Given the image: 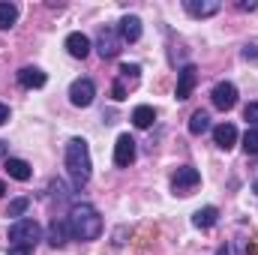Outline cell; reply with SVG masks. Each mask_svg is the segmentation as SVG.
<instances>
[{"label":"cell","mask_w":258,"mask_h":255,"mask_svg":"<svg viewBox=\"0 0 258 255\" xmlns=\"http://www.w3.org/2000/svg\"><path fill=\"white\" fill-rule=\"evenodd\" d=\"M93 96H96V84H93L90 78H75V81L69 84V102H72L75 108H87V105L93 102Z\"/></svg>","instance_id":"cell-4"},{"label":"cell","mask_w":258,"mask_h":255,"mask_svg":"<svg viewBox=\"0 0 258 255\" xmlns=\"http://www.w3.org/2000/svg\"><path fill=\"white\" fill-rule=\"evenodd\" d=\"M111 96H114L117 102H120V99H126V87H123L120 81H114V87H111Z\"/></svg>","instance_id":"cell-25"},{"label":"cell","mask_w":258,"mask_h":255,"mask_svg":"<svg viewBox=\"0 0 258 255\" xmlns=\"http://www.w3.org/2000/svg\"><path fill=\"white\" fill-rule=\"evenodd\" d=\"M210 99H213V105H216L219 111H231V108L237 105V87H234L231 81H219V84L213 87Z\"/></svg>","instance_id":"cell-6"},{"label":"cell","mask_w":258,"mask_h":255,"mask_svg":"<svg viewBox=\"0 0 258 255\" xmlns=\"http://www.w3.org/2000/svg\"><path fill=\"white\" fill-rule=\"evenodd\" d=\"M18 84L21 87H42L45 84V72L39 66H21L18 69Z\"/></svg>","instance_id":"cell-14"},{"label":"cell","mask_w":258,"mask_h":255,"mask_svg":"<svg viewBox=\"0 0 258 255\" xmlns=\"http://www.w3.org/2000/svg\"><path fill=\"white\" fill-rule=\"evenodd\" d=\"M243 120L252 129H258V102H249V105L243 108Z\"/></svg>","instance_id":"cell-24"},{"label":"cell","mask_w":258,"mask_h":255,"mask_svg":"<svg viewBox=\"0 0 258 255\" xmlns=\"http://www.w3.org/2000/svg\"><path fill=\"white\" fill-rule=\"evenodd\" d=\"M138 72H141V66H138V63H123V66H120L117 81H120L123 87H126V81H129V84H135V81H138Z\"/></svg>","instance_id":"cell-21"},{"label":"cell","mask_w":258,"mask_h":255,"mask_svg":"<svg viewBox=\"0 0 258 255\" xmlns=\"http://www.w3.org/2000/svg\"><path fill=\"white\" fill-rule=\"evenodd\" d=\"M183 6H186V12H189L192 18H210V15H216V12L222 9L219 0H186Z\"/></svg>","instance_id":"cell-10"},{"label":"cell","mask_w":258,"mask_h":255,"mask_svg":"<svg viewBox=\"0 0 258 255\" xmlns=\"http://www.w3.org/2000/svg\"><path fill=\"white\" fill-rule=\"evenodd\" d=\"M6 153H9V144H6V141H3V138H0V159H3V156H6ZM6 159H9V156H6Z\"/></svg>","instance_id":"cell-29"},{"label":"cell","mask_w":258,"mask_h":255,"mask_svg":"<svg viewBox=\"0 0 258 255\" xmlns=\"http://www.w3.org/2000/svg\"><path fill=\"white\" fill-rule=\"evenodd\" d=\"M252 189H255V192H258V180H255V183H252Z\"/></svg>","instance_id":"cell-33"},{"label":"cell","mask_w":258,"mask_h":255,"mask_svg":"<svg viewBox=\"0 0 258 255\" xmlns=\"http://www.w3.org/2000/svg\"><path fill=\"white\" fill-rule=\"evenodd\" d=\"M27 207H30V198H15V201H9V210H6V216H24L27 213Z\"/></svg>","instance_id":"cell-22"},{"label":"cell","mask_w":258,"mask_h":255,"mask_svg":"<svg viewBox=\"0 0 258 255\" xmlns=\"http://www.w3.org/2000/svg\"><path fill=\"white\" fill-rule=\"evenodd\" d=\"M30 246H9V255H30Z\"/></svg>","instance_id":"cell-26"},{"label":"cell","mask_w":258,"mask_h":255,"mask_svg":"<svg viewBox=\"0 0 258 255\" xmlns=\"http://www.w3.org/2000/svg\"><path fill=\"white\" fill-rule=\"evenodd\" d=\"M66 222H60V219H51V225H48V243L57 249V246H63L66 243Z\"/></svg>","instance_id":"cell-18"},{"label":"cell","mask_w":258,"mask_h":255,"mask_svg":"<svg viewBox=\"0 0 258 255\" xmlns=\"http://www.w3.org/2000/svg\"><path fill=\"white\" fill-rule=\"evenodd\" d=\"M207 129H210V114L198 108L192 117H189V132H192V135H201V132H207Z\"/></svg>","instance_id":"cell-20"},{"label":"cell","mask_w":258,"mask_h":255,"mask_svg":"<svg viewBox=\"0 0 258 255\" xmlns=\"http://www.w3.org/2000/svg\"><path fill=\"white\" fill-rule=\"evenodd\" d=\"M66 171L75 183V189H81L90 174H93V162H90V147L84 138H69L66 141Z\"/></svg>","instance_id":"cell-2"},{"label":"cell","mask_w":258,"mask_h":255,"mask_svg":"<svg viewBox=\"0 0 258 255\" xmlns=\"http://www.w3.org/2000/svg\"><path fill=\"white\" fill-rule=\"evenodd\" d=\"M117 33H120L123 42H138V39H141V18H138V15H123Z\"/></svg>","instance_id":"cell-13"},{"label":"cell","mask_w":258,"mask_h":255,"mask_svg":"<svg viewBox=\"0 0 258 255\" xmlns=\"http://www.w3.org/2000/svg\"><path fill=\"white\" fill-rule=\"evenodd\" d=\"M195 84H198V66L186 63L180 69V75H177V90H174V96H177V99H189V93L195 90Z\"/></svg>","instance_id":"cell-9"},{"label":"cell","mask_w":258,"mask_h":255,"mask_svg":"<svg viewBox=\"0 0 258 255\" xmlns=\"http://www.w3.org/2000/svg\"><path fill=\"white\" fill-rule=\"evenodd\" d=\"M3 123H9V108L0 102V126H3Z\"/></svg>","instance_id":"cell-27"},{"label":"cell","mask_w":258,"mask_h":255,"mask_svg":"<svg viewBox=\"0 0 258 255\" xmlns=\"http://www.w3.org/2000/svg\"><path fill=\"white\" fill-rule=\"evenodd\" d=\"M198 183H201V174H198V168H192V165H180V168L174 171V177H171L174 195H189Z\"/></svg>","instance_id":"cell-5"},{"label":"cell","mask_w":258,"mask_h":255,"mask_svg":"<svg viewBox=\"0 0 258 255\" xmlns=\"http://www.w3.org/2000/svg\"><path fill=\"white\" fill-rule=\"evenodd\" d=\"M213 144L222 147V150H231L237 144V126L234 123H219L213 126Z\"/></svg>","instance_id":"cell-11"},{"label":"cell","mask_w":258,"mask_h":255,"mask_svg":"<svg viewBox=\"0 0 258 255\" xmlns=\"http://www.w3.org/2000/svg\"><path fill=\"white\" fill-rule=\"evenodd\" d=\"M18 21V6L15 3H0V30H9Z\"/></svg>","instance_id":"cell-19"},{"label":"cell","mask_w":258,"mask_h":255,"mask_svg":"<svg viewBox=\"0 0 258 255\" xmlns=\"http://www.w3.org/2000/svg\"><path fill=\"white\" fill-rule=\"evenodd\" d=\"M216 222H219V210L216 207H201V210H195V216H192L195 228H213Z\"/></svg>","instance_id":"cell-16"},{"label":"cell","mask_w":258,"mask_h":255,"mask_svg":"<svg viewBox=\"0 0 258 255\" xmlns=\"http://www.w3.org/2000/svg\"><path fill=\"white\" fill-rule=\"evenodd\" d=\"M6 174L12 177V180H21V183H27L30 177H33V168H30V162H24V159H6Z\"/></svg>","instance_id":"cell-15"},{"label":"cell","mask_w":258,"mask_h":255,"mask_svg":"<svg viewBox=\"0 0 258 255\" xmlns=\"http://www.w3.org/2000/svg\"><path fill=\"white\" fill-rule=\"evenodd\" d=\"M237 6H240V9H258V3H252V0H249V3L243 0V3H237Z\"/></svg>","instance_id":"cell-30"},{"label":"cell","mask_w":258,"mask_h":255,"mask_svg":"<svg viewBox=\"0 0 258 255\" xmlns=\"http://www.w3.org/2000/svg\"><path fill=\"white\" fill-rule=\"evenodd\" d=\"M132 162H135V138L123 132V135H117V144H114V165L129 168Z\"/></svg>","instance_id":"cell-8"},{"label":"cell","mask_w":258,"mask_h":255,"mask_svg":"<svg viewBox=\"0 0 258 255\" xmlns=\"http://www.w3.org/2000/svg\"><path fill=\"white\" fill-rule=\"evenodd\" d=\"M243 150H246V153H258V129H246V135H243Z\"/></svg>","instance_id":"cell-23"},{"label":"cell","mask_w":258,"mask_h":255,"mask_svg":"<svg viewBox=\"0 0 258 255\" xmlns=\"http://www.w3.org/2000/svg\"><path fill=\"white\" fill-rule=\"evenodd\" d=\"M213 255H231V249H228V246H219V249H216Z\"/></svg>","instance_id":"cell-31"},{"label":"cell","mask_w":258,"mask_h":255,"mask_svg":"<svg viewBox=\"0 0 258 255\" xmlns=\"http://www.w3.org/2000/svg\"><path fill=\"white\" fill-rule=\"evenodd\" d=\"M3 192H6V183H3V180H0V195H3Z\"/></svg>","instance_id":"cell-32"},{"label":"cell","mask_w":258,"mask_h":255,"mask_svg":"<svg viewBox=\"0 0 258 255\" xmlns=\"http://www.w3.org/2000/svg\"><path fill=\"white\" fill-rule=\"evenodd\" d=\"M39 237H42V228H39V222L36 219H15L12 225H9V243L12 246H36L39 243Z\"/></svg>","instance_id":"cell-3"},{"label":"cell","mask_w":258,"mask_h":255,"mask_svg":"<svg viewBox=\"0 0 258 255\" xmlns=\"http://www.w3.org/2000/svg\"><path fill=\"white\" fill-rule=\"evenodd\" d=\"M96 51H99L105 60L117 57V54H120V33H114L111 27H102L99 36H96Z\"/></svg>","instance_id":"cell-7"},{"label":"cell","mask_w":258,"mask_h":255,"mask_svg":"<svg viewBox=\"0 0 258 255\" xmlns=\"http://www.w3.org/2000/svg\"><path fill=\"white\" fill-rule=\"evenodd\" d=\"M153 120H156V111H153L150 105H138V108L132 111V123H135L138 129H150Z\"/></svg>","instance_id":"cell-17"},{"label":"cell","mask_w":258,"mask_h":255,"mask_svg":"<svg viewBox=\"0 0 258 255\" xmlns=\"http://www.w3.org/2000/svg\"><path fill=\"white\" fill-rule=\"evenodd\" d=\"M66 228L75 240H96L102 234V216L93 204L81 201V204H72V210L66 216Z\"/></svg>","instance_id":"cell-1"},{"label":"cell","mask_w":258,"mask_h":255,"mask_svg":"<svg viewBox=\"0 0 258 255\" xmlns=\"http://www.w3.org/2000/svg\"><path fill=\"white\" fill-rule=\"evenodd\" d=\"M90 48H93V45H90V39H87L84 33H78V30H75V33H69V36H66V51H69L72 57L84 60V57L90 54Z\"/></svg>","instance_id":"cell-12"},{"label":"cell","mask_w":258,"mask_h":255,"mask_svg":"<svg viewBox=\"0 0 258 255\" xmlns=\"http://www.w3.org/2000/svg\"><path fill=\"white\" fill-rule=\"evenodd\" d=\"M243 57H246V60H249V57H258V48L255 45H246V48H243Z\"/></svg>","instance_id":"cell-28"}]
</instances>
